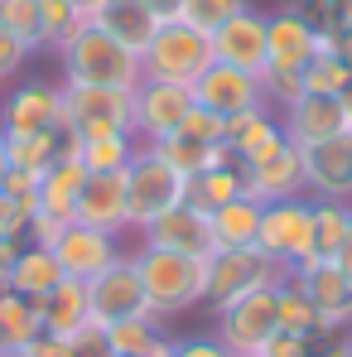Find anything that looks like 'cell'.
I'll list each match as a JSON object with an SVG mask.
<instances>
[{
    "label": "cell",
    "mask_w": 352,
    "mask_h": 357,
    "mask_svg": "<svg viewBox=\"0 0 352 357\" xmlns=\"http://www.w3.org/2000/svg\"><path fill=\"white\" fill-rule=\"evenodd\" d=\"M63 82H87V87H135L140 82V54H130L121 39H112L102 24H77L59 49Z\"/></svg>",
    "instance_id": "1"
},
{
    "label": "cell",
    "mask_w": 352,
    "mask_h": 357,
    "mask_svg": "<svg viewBox=\"0 0 352 357\" xmlns=\"http://www.w3.org/2000/svg\"><path fill=\"white\" fill-rule=\"evenodd\" d=\"M130 256H135L145 304L155 319H183L203 304V261L198 256H178L160 246H130Z\"/></svg>",
    "instance_id": "2"
},
{
    "label": "cell",
    "mask_w": 352,
    "mask_h": 357,
    "mask_svg": "<svg viewBox=\"0 0 352 357\" xmlns=\"http://www.w3.org/2000/svg\"><path fill=\"white\" fill-rule=\"evenodd\" d=\"M213 39L183 20H160L155 39L140 49V77H155V82H178V87H193L208 68H213Z\"/></svg>",
    "instance_id": "3"
},
{
    "label": "cell",
    "mask_w": 352,
    "mask_h": 357,
    "mask_svg": "<svg viewBox=\"0 0 352 357\" xmlns=\"http://www.w3.org/2000/svg\"><path fill=\"white\" fill-rule=\"evenodd\" d=\"M280 280H285V266L270 261L261 246H217L203 256V304L208 309H222L246 290L280 285Z\"/></svg>",
    "instance_id": "4"
},
{
    "label": "cell",
    "mask_w": 352,
    "mask_h": 357,
    "mask_svg": "<svg viewBox=\"0 0 352 357\" xmlns=\"http://www.w3.org/2000/svg\"><path fill=\"white\" fill-rule=\"evenodd\" d=\"M183 198H188V178L169 169L150 145H140L135 160L125 165V227L145 232L164 208H174Z\"/></svg>",
    "instance_id": "5"
},
{
    "label": "cell",
    "mask_w": 352,
    "mask_h": 357,
    "mask_svg": "<svg viewBox=\"0 0 352 357\" xmlns=\"http://www.w3.org/2000/svg\"><path fill=\"white\" fill-rule=\"evenodd\" d=\"M314 203L309 198H280V203H266L261 208V232L256 246L280 261L285 271H299L304 261H314Z\"/></svg>",
    "instance_id": "6"
},
{
    "label": "cell",
    "mask_w": 352,
    "mask_h": 357,
    "mask_svg": "<svg viewBox=\"0 0 352 357\" xmlns=\"http://www.w3.org/2000/svg\"><path fill=\"white\" fill-rule=\"evenodd\" d=\"M280 328V309H275V285L246 290L232 304L213 309V333L232 348V353H261L270 343V333Z\"/></svg>",
    "instance_id": "7"
},
{
    "label": "cell",
    "mask_w": 352,
    "mask_h": 357,
    "mask_svg": "<svg viewBox=\"0 0 352 357\" xmlns=\"http://www.w3.org/2000/svg\"><path fill=\"white\" fill-rule=\"evenodd\" d=\"M63 87V126L87 135H116L130 130V87H87V82H59Z\"/></svg>",
    "instance_id": "8"
},
{
    "label": "cell",
    "mask_w": 352,
    "mask_h": 357,
    "mask_svg": "<svg viewBox=\"0 0 352 357\" xmlns=\"http://www.w3.org/2000/svg\"><path fill=\"white\" fill-rule=\"evenodd\" d=\"M188 107H193V87L140 77V82L130 87V135H135L140 145L164 140V135L178 130V121L188 116Z\"/></svg>",
    "instance_id": "9"
},
{
    "label": "cell",
    "mask_w": 352,
    "mask_h": 357,
    "mask_svg": "<svg viewBox=\"0 0 352 357\" xmlns=\"http://www.w3.org/2000/svg\"><path fill=\"white\" fill-rule=\"evenodd\" d=\"M323 49H333V39L304 24L294 10L280 5L275 15H266V73H304Z\"/></svg>",
    "instance_id": "10"
},
{
    "label": "cell",
    "mask_w": 352,
    "mask_h": 357,
    "mask_svg": "<svg viewBox=\"0 0 352 357\" xmlns=\"http://www.w3.org/2000/svg\"><path fill=\"white\" fill-rule=\"evenodd\" d=\"M246 193L256 203H280V198H304V155L290 135H280L270 150L246 160Z\"/></svg>",
    "instance_id": "11"
},
{
    "label": "cell",
    "mask_w": 352,
    "mask_h": 357,
    "mask_svg": "<svg viewBox=\"0 0 352 357\" xmlns=\"http://www.w3.org/2000/svg\"><path fill=\"white\" fill-rule=\"evenodd\" d=\"M140 246H160V251H178V256H208V251H217V241H213V218H208V208H198V203H174V208H164L145 232H135Z\"/></svg>",
    "instance_id": "12"
},
{
    "label": "cell",
    "mask_w": 352,
    "mask_h": 357,
    "mask_svg": "<svg viewBox=\"0 0 352 357\" xmlns=\"http://www.w3.org/2000/svg\"><path fill=\"white\" fill-rule=\"evenodd\" d=\"M304 198L323 203H352V130L304 145Z\"/></svg>",
    "instance_id": "13"
},
{
    "label": "cell",
    "mask_w": 352,
    "mask_h": 357,
    "mask_svg": "<svg viewBox=\"0 0 352 357\" xmlns=\"http://www.w3.org/2000/svg\"><path fill=\"white\" fill-rule=\"evenodd\" d=\"M121 241L125 237H116V232H102V227H87V222H68L49 251L59 256L63 275H72V280H97L112 261L125 256Z\"/></svg>",
    "instance_id": "14"
},
{
    "label": "cell",
    "mask_w": 352,
    "mask_h": 357,
    "mask_svg": "<svg viewBox=\"0 0 352 357\" xmlns=\"http://www.w3.org/2000/svg\"><path fill=\"white\" fill-rule=\"evenodd\" d=\"M63 126V87L59 82H20L0 102V135H44Z\"/></svg>",
    "instance_id": "15"
},
{
    "label": "cell",
    "mask_w": 352,
    "mask_h": 357,
    "mask_svg": "<svg viewBox=\"0 0 352 357\" xmlns=\"http://www.w3.org/2000/svg\"><path fill=\"white\" fill-rule=\"evenodd\" d=\"M92 290V319L107 328V324H121V319H135V314H150L145 304V285H140V271H135V256L125 251L121 261H112L97 280H87Z\"/></svg>",
    "instance_id": "16"
},
{
    "label": "cell",
    "mask_w": 352,
    "mask_h": 357,
    "mask_svg": "<svg viewBox=\"0 0 352 357\" xmlns=\"http://www.w3.org/2000/svg\"><path fill=\"white\" fill-rule=\"evenodd\" d=\"M193 102L208 107V112H217L222 121L236 116V112H251V107H270L261 73H241L232 63H213V68L193 82Z\"/></svg>",
    "instance_id": "17"
},
{
    "label": "cell",
    "mask_w": 352,
    "mask_h": 357,
    "mask_svg": "<svg viewBox=\"0 0 352 357\" xmlns=\"http://www.w3.org/2000/svg\"><path fill=\"white\" fill-rule=\"evenodd\" d=\"M290 275L304 285V295L314 299L323 328H352V275L338 261H304Z\"/></svg>",
    "instance_id": "18"
},
{
    "label": "cell",
    "mask_w": 352,
    "mask_h": 357,
    "mask_svg": "<svg viewBox=\"0 0 352 357\" xmlns=\"http://www.w3.org/2000/svg\"><path fill=\"white\" fill-rule=\"evenodd\" d=\"M213 39V59L232 63L241 73H266V15L261 10H236L222 29L208 34Z\"/></svg>",
    "instance_id": "19"
},
{
    "label": "cell",
    "mask_w": 352,
    "mask_h": 357,
    "mask_svg": "<svg viewBox=\"0 0 352 357\" xmlns=\"http://www.w3.org/2000/svg\"><path fill=\"white\" fill-rule=\"evenodd\" d=\"M280 130L290 135L294 145H319V140H333L348 130V112L338 97H323V92H304L299 102H290L280 112Z\"/></svg>",
    "instance_id": "20"
},
{
    "label": "cell",
    "mask_w": 352,
    "mask_h": 357,
    "mask_svg": "<svg viewBox=\"0 0 352 357\" xmlns=\"http://www.w3.org/2000/svg\"><path fill=\"white\" fill-rule=\"evenodd\" d=\"M72 222H87V227H102V232H116L125 237V169L116 174H87L82 178V193H77V218Z\"/></svg>",
    "instance_id": "21"
},
{
    "label": "cell",
    "mask_w": 352,
    "mask_h": 357,
    "mask_svg": "<svg viewBox=\"0 0 352 357\" xmlns=\"http://www.w3.org/2000/svg\"><path fill=\"white\" fill-rule=\"evenodd\" d=\"M39 319H44L49 338H68V333L87 328L92 324V290H87V280L63 275L54 290H44L39 295Z\"/></svg>",
    "instance_id": "22"
},
{
    "label": "cell",
    "mask_w": 352,
    "mask_h": 357,
    "mask_svg": "<svg viewBox=\"0 0 352 357\" xmlns=\"http://www.w3.org/2000/svg\"><path fill=\"white\" fill-rule=\"evenodd\" d=\"M82 178H87V169H82L77 160H54V165L39 174V188H34V213H44V218H54V222H72V218H77Z\"/></svg>",
    "instance_id": "23"
},
{
    "label": "cell",
    "mask_w": 352,
    "mask_h": 357,
    "mask_svg": "<svg viewBox=\"0 0 352 357\" xmlns=\"http://www.w3.org/2000/svg\"><path fill=\"white\" fill-rule=\"evenodd\" d=\"M280 135L285 130H280V112L275 107H251V112H236V116L222 121V140H227V150L241 165L256 160L261 150H270Z\"/></svg>",
    "instance_id": "24"
},
{
    "label": "cell",
    "mask_w": 352,
    "mask_h": 357,
    "mask_svg": "<svg viewBox=\"0 0 352 357\" xmlns=\"http://www.w3.org/2000/svg\"><path fill=\"white\" fill-rule=\"evenodd\" d=\"M92 24H102L112 39H121L130 54H140L150 39H155V29H160V15L145 5V0H107L102 10H97V20Z\"/></svg>",
    "instance_id": "25"
},
{
    "label": "cell",
    "mask_w": 352,
    "mask_h": 357,
    "mask_svg": "<svg viewBox=\"0 0 352 357\" xmlns=\"http://www.w3.org/2000/svg\"><path fill=\"white\" fill-rule=\"evenodd\" d=\"M107 343H112V357H155L160 348H169L174 338L164 333V319L135 314V319L107 324Z\"/></svg>",
    "instance_id": "26"
},
{
    "label": "cell",
    "mask_w": 352,
    "mask_h": 357,
    "mask_svg": "<svg viewBox=\"0 0 352 357\" xmlns=\"http://www.w3.org/2000/svg\"><path fill=\"white\" fill-rule=\"evenodd\" d=\"M44 338L39 299L20 290H0V348H29Z\"/></svg>",
    "instance_id": "27"
},
{
    "label": "cell",
    "mask_w": 352,
    "mask_h": 357,
    "mask_svg": "<svg viewBox=\"0 0 352 357\" xmlns=\"http://www.w3.org/2000/svg\"><path fill=\"white\" fill-rule=\"evenodd\" d=\"M261 208H266V203H256L251 193L222 203V208H208V218H213V241H217V246H256Z\"/></svg>",
    "instance_id": "28"
},
{
    "label": "cell",
    "mask_w": 352,
    "mask_h": 357,
    "mask_svg": "<svg viewBox=\"0 0 352 357\" xmlns=\"http://www.w3.org/2000/svg\"><path fill=\"white\" fill-rule=\"evenodd\" d=\"M63 280V271H59V256L49 251V246H20V256L10 261V290H20V295H44V290H54Z\"/></svg>",
    "instance_id": "29"
},
{
    "label": "cell",
    "mask_w": 352,
    "mask_h": 357,
    "mask_svg": "<svg viewBox=\"0 0 352 357\" xmlns=\"http://www.w3.org/2000/svg\"><path fill=\"white\" fill-rule=\"evenodd\" d=\"M232 198H246V165L241 160L213 165L198 178H188V203H198V208H222Z\"/></svg>",
    "instance_id": "30"
},
{
    "label": "cell",
    "mask_w": 352,
    "mask_h": 357,
    "mask_svg": "<svg viewBox=\"0 0 352 357\" xmlns=\"http://www.w3.org/2000/svg\"><path fill=\"white\" fill-rule=\"evenodd\" d=\"M135 150H140V140H135L130 130H116V135H87L82 150H77V165H82L87 174H116V169H125V165L135 160Z\"/></svg>",
    "instance_id": "31"
},
{
    "label": "cell",
    "mask_w": 352,
    "mask_h": 357,
    "mask_svg": "<svg viewBox=\"0 0 352 357\" xmlns=\"http://www.w3.org/2000/svg\"><path fill=\"white\" fill-rule=\"evenodd\" d=\"M314 203V261H338L343 241H348V218L352 203H323V198H309Z\"/></svg>",
    "instance_id": "32"
},
{
    "label": "cell",
    "mask_w": 352,
    "mask_h": 357,
    "mask_svg": "<svg viewBox=\"0 0 352 357\" xmlns=\"http://www.w3.org/2000/svg\"><path fill=\"white\" fill-rule=\"evenodd\" d=\"M275 309H280V328H285V333H314V328H323L314 299L304 295V285L294 280L290 271H285V280L275 285Z\"/></svg>",
    "instance_id": "33"
},
{
    "label": "cell",
    "mask_w": 352,
    "mask_h": 357,
    "mask_svg": "<svg viewBox=\"0 0 352 357\" xmlns=\"http://www.w3.org/2000/svg\"><path fill=\"white\" fill-rule=\"evenodd\" d=\"M34 357H112V343H107V328L92 319L87 328L68 333V338H39L34 343Z\"/></svg>",
    "instance_id": "34"
},
{
    "label": "cell",
    "mask_w": 352,
    "mask_h": 357,
    "mask_svg": "<svg viewBox=\"0 0 352 357\" xmlns=\"http://www.w3.org/2000/svg\"><path fill=\"white\" fill-rule=\"evenodd\" d=\"M299 82H304V92L338 97V92H348V87H352V68H348V59H343L338 49H323L319 59H314L309 68H304V73H299Z\"/></svg>",
    "instance_id": "35"
},
{
    "label": "cell",
    "mask_w": 352,
    "mask_h": 357,
    "mask_svg": "<svg viewBox=\"0 0 352 357\" xmlns=\"http://www.w3.org/2000/svg\"><path fill=\"white\" fill-rule=\"evenodd\" d=\"M285 10H294L304 24H314L319 34H338L352 20V0H285Z\"/></svg>",
    "instance_id": "36"
},
{
    "label": "cell",
    "mask_w": 352,
    "mask_h": 357,
    "mask_svg": "<svg viewBox=\"0 0 352 357\" xmlns=\"http://www.w3.org/2000/svg\"><path fill=\"white\" fill-rule=\"evenodd\" d=\"M0 24L24 39L34 54H44V29H39V0H0Z\"/></svg>",
    "instance_id": "37"
},
{
    "label": "cell",
    "mask_w": 352,
    "mask_h": 357,
    "mask_svg": "<svg viewBox=\"0 0 352 357\" xmlns=\"http://www.w3.org/2000/svg\"><path fill=\"white\" fill-rule=\"evenodd\" d=\"M77 24H87V20L77 15L72 0H39V29H44V49H49V54L59 49Z\"/></svg>",
    "instance_id": "38"
},
{
    "label": "cell",
    "mask_w": 352,
    "mask_h": 357,
    "mask_svg": "<svg viewBox=\"0 0 352 357\" xmlns=\"http://www.w3.org/2000/svg\"><path fill=\"white\" fill-rule=\"evenodd\" d=\"M236 10H246V0H183L178 20L193 24V29H203V34H213V29H222L232 20Z\"/></svg>",
    "instance_id": "39"
},
{
    "label": "cell",
    "mask_w": 352,
    "mask_h": 357,
    "mask_svg": "<svg viewBox=\"0 0 352 357\" xmlns=\"http://www.w3.org/2000/svg\"><path fill=\"white\" fill-rule=\"evenodd\" d=\"M29 218H34V198L0 193V241H24V232H29Z\"/></svg>",
    "instance_id": "40"
},
{
    "label": "cell",
    "mask_w": 352,
    "mask_h": 357,
    "mask_svg": "<svg viewBox=\"0 0 352 357\" xmlns=\"http://www.w3.org/2000/svg\"><path fill=\"white\" fill-rule=\"evenodd\" d=\"M174 135H188V140H198V145H217V140H222V116L193 102V107H188V116L178 121Z\"/></svg>",
    "instance_id": "41"
},
{
    "label": "cell",
    "mask_w": 352,
    "mask_h": 357,
    "mask_svg": "<svg viewBox=\"0 0 352 357\" xmlns=\"http://www.w3.org/2000/svg\"><path fill=\"white\" fill-rule=\"evenodd\" d=\"M29 54H34V49H29L24 39H15V34L0 24V87H5V82H10L24 63H29Z\"/></svg>",
    "instance_id": "42"
},
{
    "label": "cell",
    "mask_w": 352,
    "mask_h": 357,
    "mask_svg": "<svg viewBox=\"0 0 352 357\" xmlns=\"http://www.w3.org/2000/svg\"><path fill=\"white\" fill-rule=\"evenodd\" d=\"M174 357H236L217 333H188V338H174Z\"/></svg>",
    "instance_id": "43"
},
{
    "label": "cell",
    "mask_w": 352,
    "mask_h": 357,
    "mask_svg": "<svg viewBox=\"0 0 352 357\" xmlns=\"http://www.w3.org/2000/svg\"><path fill=\"white\" fill-rule=\"evenodd\" d=\"M261 353L266 357H309V333H285V328H275Z\"/></svg>",
    "instance_id": "44"
},
{
    "label": "cell",
    "mask_w": 352,
    "mask_h": 357,
    "mask_svg": "<svg viewBox=\"0 0 352 357\" xmlns=\"http://www.w3.org/2000/svg\"><path fill=\"white\" fill-rule=\"evenodd\" d=\"M145 5H150L160 20H178V5H183V0H145Z\"/></svg>",
    "instance_id": "45"
},
{
    "label": "cell",
    "mask_w": 352,
    "mask_h": 357,
    "mask_svg": "<svg viewBox=\"0 0 352 357\" xmlns=\"http://www.w3.org/2000/svg\"><path fill=\"white\" fill-rule=\"evenodd\" d=\"M72 5H77V15H82V20H97V10H102L107 0H72Z\"/></svg>",
    "instance_id": "46"
},
{
    "label": "cell",
    "mask_w": 352,
    "mask_h": 357,
    "mask_svg": "<svg viewBox=\"0 0 352 357\" xmlns=\"http://www.w3.org/2000/svg\"><path fill=\"white\" fill-rule=\"evenodd\" d=\"M338 266H343V271L352 266V218H348V241H343V251H338Z\"/></svg>",
    "instance_id": "47"
},
{
    "label": "cell",
    "mask_w": 352,
    "mask_h": 357,
    "mask_svg": "<svg viewBox=\"0 0 352 357\" xmlns=\"http://www.w3.org/2000/svg\"><path fill=\"white\" fill-rule=\"evenodd\" d=\"M5 174H10V155H5V135H0V188H5Z\"/></svg>",
    "instance_id": "48"
},
{
    "label": "cell",
    "mask_w": 352,
    "mask_h": 357,
    "mask_svg": "<svg viewBox=\"0 0 352 357\" xmlns=\"http://www.w3.org/2000/svg\"><path fill=\"white\" fill-rule=\"evenodd\" d=\"M0 290H10V266L0 261Z\"/></svg>",
    "instance_id": "49"
},
{
    "label": "cell",
    "mask_w": 352,
    "mask_h": 357,
    "mask_svg": "<svg viewBox=\"0 0 352 357\" xmlns=\"http://www.w3.org/2000/svg\"><path fill=\"white\" fill-rule=\"evenodd\" d=\"M236 357H266V353H236Z\"/></svg>",
    "instance_id": "50"
},
{
    "label": "cell",
    "mask_w": 352,
    "mask_h": 357,
    "mask_svg": "<svg viewBox=\"0 0 352 357\" xmlns=\"http://www.w3.org/2000/svg\"><path fill=\"white\" fill-rule=\"evenodd\" d=\"M343 357H352V343H348V348H343Z\"/></svg>",
    "instance_id": "51"
},
{
    "label": "cell",
    "mask_w": 352,
    "mask_h": 357,
    "mask_svg": "<svg viewBox=\"0 0 352 357\" xmlns=\"http://www.w3.org/2000/svg\"><path fill=\"white\" fill-rule=\"evenodd\" d=\"M348 24H352V20H348Z\"/></svg>",
    "instance_id": "52"
},
{
    "label": "cell",
    "mask_w": 352,
    "mask_h": 357,
    "mask_svg": "<svg viewBox=\"0 0 352 357\" xmlns=\"http://www.w3.org/2000/svg\"><path fill=\"white\" fill-rule=\"evenodd\" d=\"M348 130H352V126H348Z\"/></svg>",
    "instance_id": "53"
}]
</instances>
